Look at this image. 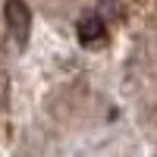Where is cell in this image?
I'll return each mask as SVG.
<instances>
[{
  "label": "cell",
  "instance_id": "obj_1",
  "mask_svg": "<svg viewBox=\"0 0 157 157\" xmlns=\"http://www.w3.org/2000/svg\"><path fill=\"white\" fill-rule=\"evenodd\" d=\"M3 19H6V29L13 32V38L19 44H25L29 29H32V13L25 6V0H6L3 3Z\"/></svg>",
  "mask_w": 157,
  "mask_h": 157
},
{
  "label": "cell",
  "instance_id": "obj_2",
  "mask_svg": "<svg viewBox=\"0 0 157 157\" xmlns=\"http://www.w3.org/2000/svg\"><path fill=\"white\" fill-rule=\"evenodd\" d=\"M75 32H78V41H82L85 47H98V44L107 41V22H104L101 13H91V16L78 19Z\"/></svg>",
  "mask_w": 157,
  "mask_h": 157
}]
</instances>
